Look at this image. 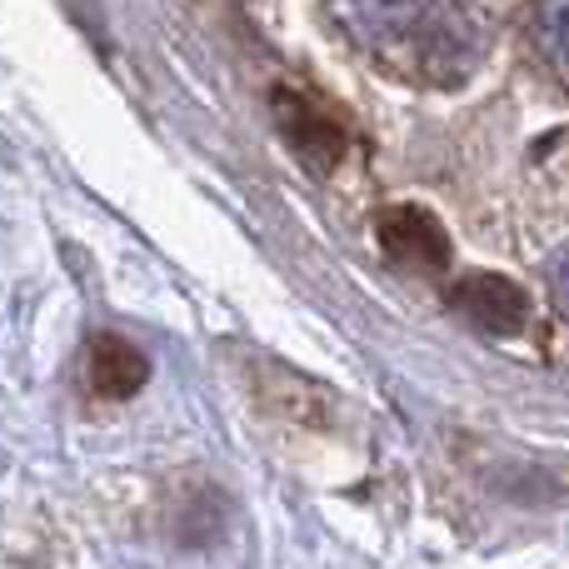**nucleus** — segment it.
I'll use <instances>...</instances> for the list:
<instances>
[{
    "label": "nucleus",
    "mask_w": 569,
    "mask_h": 569,
    "mask_svg": "<svg viewBox=\"0 0 569 569\" xmlns=\"http://www.w3.org/2000/svg\"><path fill=\"white\" fill-rule=\"evenodd\" d=\"M276 126L310 170H335L345 160V150H350V136H345L340 120L315 106L310 96H300V90H276Z\"/></svg>",
    "instance_id": "1"
},
{
    "label": "nucleus",
    "mask_w": 569,
    "mask_h": 569,
    "mask_svg": "<svg viewBox=\"0 0 569 569\" xmlns=\"http://www.w3.org/2000/svg\"><path fill=\"white\" fill-rule=\"evenodd\" d=\"M380 246L395 266L405 270H445L450 266V236L445 226L420 206H390L380 210Z\"/></svg>",
    "instance_id": "2"
},
{
    "label": "nucleus",
    "mask_w": 569,
    "mask_h": 569,
    "mask_svg": "<svg viewBox=\"0 0 569 569\" xmlns=\"http://www.w3.org/2000/svg\"><path fill=\"white\" fill-rule=\"evenodd\" d=\"M450 305L470 325H480V330H490V335H515L525 325V315H530V300H525L520 284L505 280V276H490V270L455 280Z\"/></svg>",
    "instance_id": "3"
},
{
    "label": "nucleus",
    "mask_w": 569,
    "mask_h": 569,
    "mask_svg": "<svg viewBox=\"0 0 569 569\" xmlns=\"http://www.w3.org/2000/svg\"><path fill=\"white\" fill-rule=\"evenodd\" d=\"M150 380V360L126 335H96L86 350V385L100 400H130Z\"/></svg>",
    "instance_id": "4"
}]
</instances>
